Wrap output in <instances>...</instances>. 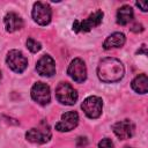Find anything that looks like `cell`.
<instances>
[{"label":"cell","mask_w":148,"mask_h":148,"mask_svg":"<svg viewBox=\"0 0 148 148\" xmlns=\"http://www.w3.org/2000/svg\"><path fill=\"white\" fill-rule=\"evenodd\" d=\"M124 74L125 68L123 62L112 57L102 59L97 66V75L99 80L105 83L118 82L123 79Z\"/></svg>","instance_id":"1"},{"label":"cell","mask_w":148,"mask_h":148,"mask_svg":"<svg viewBox=\"0 0 148 148\" xmlns=\"http://www.w3.org/2000/svg\"><path fill=\"white\" fill-rule=\"evenodd\" d=\"M51 135L52 133H51L50 125L45 120H42L37 125V127H32L25 133V138L28 141L32 143H39V145L46 143L51 139Z\"/></svg>","instance_id":"2"},{"label":"cell","mask_w":148,"mask_h":148,"mask_svg":"<svg viewBox=\"0 0 148 148\" xmlns=\"http://www.w3.org/2000/svg\"><path fill=\"white\" fill-rule=\"evenodd\" d=\"M56 98L65 105H73L77 101L76 90L67 82H60L56 88Z\"/></svg>","instance_id":"3"},{"label":"cell","mask_w":148,"mask_h":148,"mask_svg":"<svg viewBox=\"0 0 148 148\" xmlns=\"http://www.w3.org/2000/svg\"><path fill=\"white\" fill-rule=\"evenodd\" d=\"M103 12L102 10H96L95 13L90 14L87 18L82 20V21H74L73 23V30L75 32H88L90 31L92 28L99 25L102 23L103 20Z\"/></svg>","instance_id":"4"},{"label":"cell","mask_w":148,"mask_h":148,"mask_svg":"<svg viewBox=\"0 0 148 148\" xmlns=\"http://www.w3.org/2000/svg\"><path fill=\"white\" fill-rule=\"evenodd\" d=\"M81 108L88 118L96 119L102 114L103 102L97 96H89L82 102Z\"/></svg>","instance_id":"5"},{"label":"cell","mask_w":148,"mask_h":148,"mask_svg":"<svg viewBox=\"0 0 148 148\" xmlns=\"http://www.w3.org/2000/svg\"><path fill=\"white\" fill-rule=\"evenodd\" d=\"M31 14H32L34 21L36 23H38L39 25L49 24L51 21V16H52V12H51L50 6L47 3L40 2V1H37L34 3Z\"/></svg>","instance_id":"6"},{"label":"cell","mask_w":148,"mask_h":148,"mask_svg":"<svg viewBox=\"0 0 148 148\" xmlns=\"http://www.w3.org/2000/svg\"><path fill=\"white\" fill-rule=\"evenodd\" d=\"M6 62L9 66L10 69H13L16 73H22L27 66H28V60L23 56V53L18 50H12L8 52Z\"/></svg>","instance_id":"7"},{"label":"cell","mask_w":148,"mask_h":148,"mask_svg":"<svg viewBox=\"0 0 148 148\" xmlns=\"http://www.w3.org/2000/svg\"><path fill=\"white\" fill-rule=\"evenodd\" d=\"M67 74L77 83H82L87 79V67L82 59L75 58L68 66Z\"/></svg>","instance_id":"8"},{"label":"cell","mask_w":148,"mask_h":148,"mask_svg":"<svg viewBox=\"0 0 148 148\" xmlns=\"http://www.w3.org/2000/svg\"><path fill=\"white\" fill-rule=\"evenodd\" d=\"M31 97L40 105L49 104L51 99L50 87L44 82H36L31 88Z\"/></svg>","instance_id":"9"},{"label":"cell","mask_w":148,"mask_h":148,"mask_svg":"<svg viewBox=\"0 0 148 148\" xmlns=\"http://www.w3.org/2000/svg\"><path fill=\"white\" fill-rule=\"evenodd\" d=\"M79 124V114L75 111H68L61 116L59 123L56 124V130L59 132H69Z\"/></svg>","instance_id":"10"},{"label":"cell","mask_w":148,"mask_h":148,"mask_svg":"<svg viewBox=\"0 0 148 148\" xmlns=\"http://www.w3.org/2000/svg\"><path fill=\"white\" fill-rule=\"evenodd\" d=\"M36 71L42 76H52L56 73V64L53 58L49 54L43 56L36 64Z\"/></svg>","instance_id":"11"},{"label":"cell","mask_w":148,"mask_h":148,"mask_svg":"<svg viewBox=\"0 0 148 148\" xmlns=\"http://www.w3.org/2000/svg\"><path fill=\"white\" fill-rule=\"evenodd\" d=\"M112 130H113V133L119 139L126 140V139H130L133 135V133H134V124L128 119H124V120H120V121L116 123L112 126Z\"/></svg>","instance_id":"12"},{"label":"cell","mask_w":148,"mask_h":148,"mask_svg":"<svg viewBox=\"0 0 148 148\" xmlns=\"http://www.w3.org/2000/svg\"><path fill=\"white\" fill-rule=\"evenodd\" d=\"M5 25H6V30L8 32H14L20 30L21 28H23V20L21 18V16L14 12H9L8 14H6L5 18Z\"/></svg>","instance_id":"13"},{"label":"cell","mask_w":148,"mask_h":148,"mask_svg":"<svg viewBox=\"0 0 148 148\" xmlns=\"http://www.w3.org/2000/svg\"><path fill=\"white\" fill-rule=\"evenodd\" d=\"M126 42V37L123 32H113L111 34L103 43V47L105 50H110L113 47H121Z\"/></svg>","instance_id":"14"},{"label":"cell","mask_w":148,"mask_h":148,"mask_svg":"<svg viewBox=\"0 0 148 148\" xmlns=\"http://www.w3.org/2000/svg\"><path fill=\"white\" fill-rule=\"evenodd\" d=\"M134 17V14H133V9L131 6L128 5H124L121 6L118 12H117V23L120 24V25H126L128 24Z\"/></svg>","instance_id":"15"},{"label":"cell","mask_w":148,"mask_h":148,"mask_svg":"<svg viewBox=\"0 0 148 148\" xmlns=\"http://www.w3.org/2000/svg\"><path fill=\"white\" fill-rule=\"evenodd\" d=\"M132 88L139 94H146L148 91V77L146 74H139L132 81Z\"/></svg>","instance_id":"16"},{"label":"cell","mask_w":148,"mask_h":148,"mask_svg":"<svg viewBox=\"0 0 148 148\" xmlns=\"http://www.w3.org/2000/svg\"><path fill=\"white\" fill-rule=\"evenodd\" d=\"M27 47L30 50V52L36 53L42 49V44L34 38H28L27 39Z\"/></svg>","instance_id":"17"},{"label":"cell","mask_w":148,"mask_h":148,"mask_svg":"<svg viewBox=\"0 0 148 148\" xmlns=\"http://www.w3.org/2000/svg\"><path fill=\"white\" fill-rule=\"evenodd\" d=\"M98 148H113V142L108 138L102 139L98 142Z\"/></svg>","instance_id":"18"},{"label":"cell","mask_w":148,"mask_h":148,"mask_svg":"<svg viewBox=\"0 0 148 148\" xmlns=\"http://www.w3.org/2000/svg\"><path fill=\"white\" fill-rule=\"evenodd\" d=\"M131 30L134 31V32H141V31L143 30V27H142V24H140V23H135L134 25H132Z\"/></svg>","instance_id":"19"},{"label":"cell","mask_w":148,"mask_h":148,"mask_svg":"<svg viewBox=\"0 0 148 148\" xmlns=\"http://www.w3.org/2000/svg\"><path fill=\"white\" fill-rule=\"evenodd\" d=\"M135 5H136L138 7H140L142 12H147V10H148V3H147V2H141V1H138Z\"/></svg>","instance_id":"20"},{"label":"cell","mask_w":148,"mask_h":148,"mask_svg":"<svg viewBox=\"0 0 148 148\" xmlns=\"http://www.w3.org/2000/svg\"><path fill=\"white\" fill-rule=\"evenodd\" d=\"M138 53H145V54H147V52H146V45L145 44L142 45V49L138 51Z\"/></svg>","instance_id":"21"},{"label":"cell","mask_w":148,"mask_h":148,"mask_svg":"<svg viewBox=\"0 0 148 148\" xmlns=\"http://www.w3.org/2000/svg\"><path fill=\"white\" fill-rule=\"evenodd\" d=\"M1 76H2V75H1V71H0V80H1Z\"/></svg>","instance_id":"22"}]
</instances>
